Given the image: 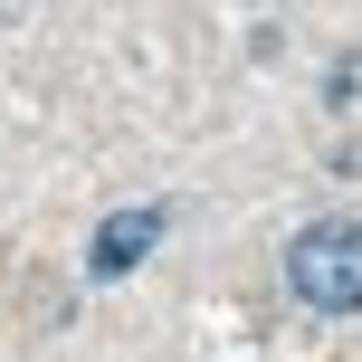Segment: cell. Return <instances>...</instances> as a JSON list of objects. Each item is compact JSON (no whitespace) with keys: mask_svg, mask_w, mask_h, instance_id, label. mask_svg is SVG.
Listing matches in <instances>:
<instances>
[{"mask_svg":"<svg viewBox=\"0 0 362 362\" xmlns=\"http://www.w3.org/2000/svg\"><path fill=\"white\" fill-rule=\"evenodd\" d=\"M286 286L315 315H362V219H305L286 238Z\"/></svg>","mask_w":362,"mask_h":362,"instance_id":"cell-1","label":"cell"},{"mask_svg":"<svg viewBox=\"0 0 362 362\" xmlns=\"http://www.w3.org/2000/svg\"><path fill=\"white\" fill-rule=\"evenodd\" d=\"M10 10H19V0H0V19H10Z\"/></svg>","mask_w":362,"mask_h":362,"instance_id":"cell-3","label":"cell"},{"mask_svg":"<svg viewBox=\"0 0 362 362\" xmlns=\"http://www.w3.org/2000/svg\"><path fill=\"white\" fill-rule=\"evenodd\" d=\"M153 248H163V210H153V200H144V210H115L105 229H95V248H86V276L115 286V276H134Z\"/></svg>","mask_w":362,"mask_h":362,"instance_id":"cell-2","label":"cell"}]
</instances>
